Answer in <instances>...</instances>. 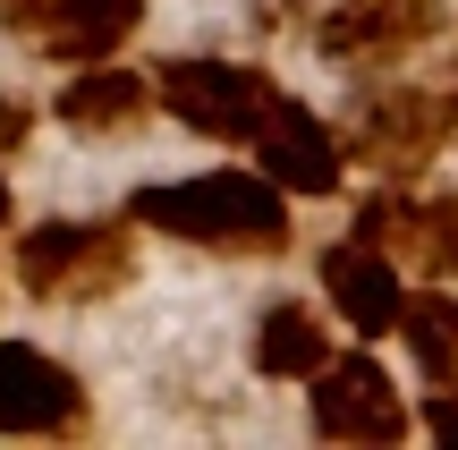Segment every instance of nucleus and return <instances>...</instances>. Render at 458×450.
I'll return each mask as SVG.
<instances>
[{"instance_id":"nucleus-18","label":"nucleus","mask_w":458,"mask_h":450,"mask_svg":"<svg viewBox=\"0 0 458 450\" xmlns=\"http://www.w3.org/2000/svg\"><path fill=\"white\" fill-rule=\"evenodd\" d=\"M450 102H458V60H450Z\"/></svg>"},{"instance_id":"nucleus-7","label":"nucleus","mask_w":458,"mask_h":450,"mask_svg":"<svg viewBox=\"0 0 458 450\" xmlns=\"http://www.w3.org/2000/svg\"><path fill=\"white\" fill-rule=\"evenodd\" d=\"M94 425L85 408V383L60 366L51 349L34 340H0V434H26V442H68Z\"/></svg>"},{"instance_id":"nucleus-8","label":"nucleus","mask_w":458,"mask_h":450,"mask_svg":"<svg viewBox=\"0 0 458 450\" xmlns=\"http://www.w3.org/2000/svg\"><path fill=\"white\" fill-rule=\"evenodd\" d=\"M348 230L374 238V247L416 255L433 281H458V196H425L416 179H374Z\"/></svg>"},{"instance_id":"nucleus-3","label":"nucleus","mask_w":458,"mask_h":450,"mask_svg":"<svg viewBox=\"0 0 458 450\" xmlns=\"http://www.w3.org/2000/svg\"><path fill=\"white\" fill-rule=\"evenodd\" d=\"M458 145V102L450 85H365L348 102V128H340V153H357L374 179H425L433 162Z\"/></svg>"},{"instance_id":"nucleus-9","label":"nucleus","mask_w":458,"mask_h":450,"mask_svg":"<svg viewBox=\"0 0 458 450\" xmlns=\"http://www.w3.org/2000/svg\"><path fill=\"white\" fill-rule=\"evenodd\" d=\"M442 26H450L442 0H331L314 43L340 68H382V60H408L416 43H433Z\"/></svg>"},{"instance_id":"nucleus-15","label":"nucleus","mask_w":458,"mask_h":450,"mask_svg":"<svg viewBox=\"0 0 458 450\" xmlns=\"http://www.w3.org/2000/svg\"><path fill=\"white\" fill-rule=\"evenodd\" d=\"M34 136V102H17V94H0V162H9L17 145Z\"/></svg>"},{"instance_id":"nucleus-12","label":"nucleus","mask_w":458,"mask_h":450,"mask_svg":"<svg viewBox=\"0 0 458 450\" xmlns=\"http://www.w3.org/2000/svg\"><path fill=\"white\" fill-rule=\"evenodd\" d=\"M51 111H60V128H68V136H136V128L153 119V77H136V68H111V60H85Z\"/></svg>"},{"instance_id":"nucleus-13","label":"nucleus","mask_w":458,"mask_h":450,"mask_svg":"<svg viewBox=\"0 0 458 450\" xmlns=\"http://www.w3.org/2000/svg\"><path fill=\"white\" fill-rule=\"evenodd\" d=\"M255 374L263 383H306L314 366H323L331 357V332H323V315H314V306H297V298H272L255 315Z\"/></svg>"},{"instance_id":"nucleus-14","label":"nucleus","mask_w":458,"mask_h":450,"mask_svg":"<svg viewBox=\"0 0 458 450\" xmlns=\"http://www.w3.org/2000/svg\"><path fill=\"white\" fill-rule=\"evenodd\" d=\"M391 332L408 340L416 374H425L433 391H458V298H450V281L399 298V323H391Z\"/></svg>"},{"instance_id":"nucleus-6","label":"nucleus","mask_w":458,"mask_h":450,"mask_svg":"<svg viewBox=\"0 0 458 450\" xmlns=\"http://www.w3.org/2000/svg\"><path fill=\"white\" fill-rule=\"evenodd\" d=\"M246 145H255V170L280 187V196H340V179H348L340 128H331L323 111H306V102H289V94L263 102V119H255Z\"/></svg>"},{"instance_id":"nucleus-17","label":"nucleus","mask_w":458,"mask_h":450,"mask_svg":"<svg viewBox=\"0 0 458 450\" xmlns=\"http://www.w3.org/2000/svg\"><path fill=\"white\" fill-rule=\"evenodd\" d=\"M9 221H17V204H9V179H0V230H9Z\"/></svg>"},{"instance_id":"nucleus-16","label":"nucleus","mask_w":458,"mask_h":450,"mask_svg":"<svg viewBox=\"0 0 458 450\" xmlns=\"http://www.w3.org/2000/svg\"><path fill=\"white\" fill-rule=\"evenodd\" d=\"M425 434L433 442H458V391H433V400H425Z\"/></svg>"},{"instance_id":"nucleus-10","label":"nucleus","mask_w":458,"mask_h":450,"mask_svg":"<svg viewBox=\"0 0 458 450\" xmlns=\"http://www.w3.org/2000/svg\"><path fill=\"white\" fill-rule=\"evenodd\" d=\"M0 26L26 34V43L51 51V60L85 68V60H111L119 43H136L145 0H9V9H0Z\"/></svg>"},{"instance_id":"nucleus-4","label":"nucleus","mask_w":458,"mask_h":450,"mask_svg":"<svg viewBox=\"0 0 458 450\" xmlns=\"http://www.w3.org/2000/svg\"><path fill=\"white\" fill-rule=\"evenodd\" d=\"M280 85L246 60H221V51H187V60H162L153 68V102H162L179 128L213 136V145H246Z\"/></svg>"},{"instance_id":"nucleus-2","label":"nucleus","mask_w":458,"mask_h":450,"mask_svg":"<svg viewBox=\"0 0 458 450\" xmlns=\"http://www.w3.org/2000/svg\"><path fill=\"white\" fill-rule=\"evenodd\" d=\"M17 281L26 298L43 306H94V298H119L136 281V238L128 221L94 213V221H34L17 238Z\"/></svg>"},{"instance_id":"nucleus-11","label":"nucleus","mask_w":458,"mask_h":450,"mask_svg":"<svg viewBox=\"0 0 458 450\" xmlns=\"http://www.w3.org/2000/svg\"><path fill=\"white\" fill-rule=\"evenodd\" d=\"M323 298H331V315H348L365 340H382V332L399 323V298H408V281H399L391 247H374V238L348 230L340 247H323Z\"/></svg>"},{"instance_id":"nucleus-1","label":"nucleus","mask_w":458,"mask_h":450,"mask_svg":"<svg viewBox=\"0 0 458 450\" xmlns=\"http://www.w3.org/2000/svg\"><path fill=\"white\" fill-rule=\"evenodd\" d=\"M128 230H162L204 255H246L272 264L289 255V196L263 170H196V179H162L128 196Z\"/></svg>"},{"instance_id":"nucleus-5","label":"nucleus","mask_w":458,"mask_h":450,"mask_svg":"<svg viewBox=\"0 0 458 450\" xmlns=\"http://www.w3.org/2000/svg\"><path fill=\"white\" fill-rule=\"evenodd\" d=\"M306 408H314V434L323 442H357V450H391V442H408L416 434V417H408V400H399V383L374 366V357H323V366L306 374Z\"/></svg>"}]
</instances>
